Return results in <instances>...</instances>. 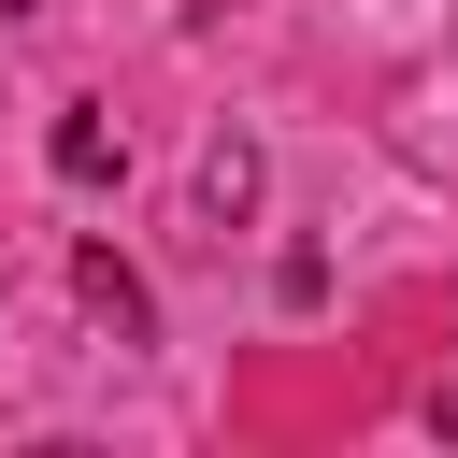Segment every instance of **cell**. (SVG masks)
<instances>
[{
  "label": "cell",
  "instance_id": "cell-2",
  "mask_svg": "<svg viewBox=\"0 0 458 458\" xmlns=\"http://www.w3.org/2000/svg\"><path fill=\"white\" fill-rule=\"evenodd\" d=\"M86 301H100V315H114V329H129V344H143V329H157V315H143V286H129V272H114V258H100V243H86Z\"/></svg>",
  "mask_w": 458,
  "mask_h": 458
},
{
  "label": "cell",
  "instance_id": "cell-3",
  "mask_svg": "<svg viewBox=\"0 0 458 458\" xmlns=\"http://www.w3.org/2000/svg\"><path fill=\"white\" fill-rule=\"evenodd\" d=\"M0 14H29V0H0Z\"/></svg>",
  "mask_w": 458,
  "mask_h": 458
},
{
  "label": "cell",
  "instance_id": "cell-1",
  "mask_svg": "<svg viewBox=\"0 0 458 458\" xmlns=\"http://www.w3.org/2000/svg\"><path fill=\"white\" fill-rule=\"evenodd\" d=\"M114 172H129L114 114H57V186H114Z\"/></svg>",
  "mask_w": 458,
  "mask_h": 458
}]
</instances>
